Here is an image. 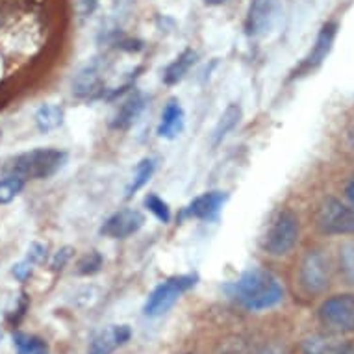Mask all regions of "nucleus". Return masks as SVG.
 Listing matches in <instances>:
<instances>
[{
    "label": "nucleus",
    "instance_id": "nucleus-34",
    "mask_svg": "<svg viewBox=\"0 0 354 354\" xmlns=\"http://www.w3.org/2000/svg\"><path fill=\"white\" fill-rule=\"evenodd\" d=\"M339 354H354V345H347Z\"/></svg>",
    "mask_w": 354,
    "mask_h": 354
},
{
    "label": "nucleus",
    "instance_id": "nucleus-6",
    "mask_svg": "<svg viewBox=\"0 0 354 354\" xmlns=\"http://www.w3.org/2000/svg\"><path fill=\"white\" fill-rule=\"evenodd\" d=\"M332 280V263L321 250H308L299 269V284L308 295H321Z\"/></svg>",
    "mask_w": 354,
    "mask_h": 354
},
{
    "label": "nucleus",
    "instance_id": "nucleus-16",
    "mask_svg": "<svg viewBox=\"0 0 354 354\" xmlns=\"http://www.w3.org/2000/svg\"><path fill=\"white\" fill-rule=\"evenodd\" d=\"M197 53L193 48H186L184 53L178 54L176 58L167 65V69L163 73V82L167 86H176L178 82H182L186 78V75L189 73L193 65L197 64Z\"/></svg>",
    "mask_w": 354,
    "mask_h": 354
},
{
    "label": "nucleus",
    "instance_id": "nucleus-14",
    "mask_svg": "<svg viewBox=\"0 0 354 354\" xmlns=\"http://www.w3.org/2000/svg\"><path fill=\"white\" fill-rule=\"evenodd\" d=\"M145 106L147 99L141 91L130 93L127 99H124V102L119 106V110L115 111V115H113V119H111L110 122V127L113 128V130H128L132 124L138 122V119H140L143 110H145Z\"/></svg>",
    "mask_w": 354,
    "mask_h": 354
},
{
    "label": "nucleus",
    "instance_id": "nucleus-12",
    "mask_svg": "<svg viewBox=\"0 0 354 354\" xmlns=\"http://www.w3.org/2000/svg\"><path fill=\"white\" fill-rule=\"evenodd\" d=\"M227 192H206L203 195H198L187 204V208L184 209L186 217H193V219L201 221H214L217 219V215L223 209V206L228 201Z\"/></svg>",
    "mask_w": 354,
    "mask_h": 354
},
{
    "label": "nucleus",
    "instance_id": "nucleus-10",
    "mask_svg": "<svg viewBox=\"0 0 354 354\" xmlns=\"http://www.w3.org/2000/svg\"><path fill=\"white\" fill-rule=\"evenodd\" d=\"M337 23L336 21H330V23H326L323 28H321L319 35H317V39H315L314 47L312 50L308 53V56L302 59V64L297 67V71L293 73L291 78H295V76H302L308 75V73H312L314 69H317L323 62L326 59V56L330 54L332 45H334V39H336L337 35Z\"/></svg>",
    "mask_w": 354,
    "mask_h": 354
},
{
    "label": "nucleus",
    "instance_id": "nucleus-17",
    "mask_svg": "<svg viewBox=\"0 0 354 354\" xmlns=\"http://www.w3.org/2000/svg\"><path fill=\"white\" fill-rule=\"evenodd\" d=\"M241 115H243V111H241V106L239 104H228L227 110L223 111L219 117V121L215 124L214 132H212V147H219L225 138H227L230 132H232L234 128L238 127L239 121H241Z\"/></svg>",
    "mask_w": 354,
    "mask_h": 354
},
{
    "label": "nucleus",
    "instance_id": "nucleus-29",
    "mask_svg": "<svg viewBox=\"0 0 354 354\" xmlns=\"http://www.w3.org/2000/svg\"><path fill=\"white\" fill-rule=\"evenodd\" d=\"M134 2L136 0H111L115 15H124V13L130 12V8L134 6Z\"/></svg>",
    "mask_w": 354,
    "mask_h": 354
},
{
    "label": "nucleus",
    "instance_id": "nucleus-11",
    "mask_svg": "<svg viewBox=\"0 0 354 354\" xmlns=\"http://www.w3.org/2000/svg\"><path fill=\"white\" fill-rule=\"evenodd\" d=\"M104 78L99 62H91L78 71L73 80V93L80 99H97L104 95Z\"/></svg>",
    "mask_w": 354,
    "mask_h": 354
},
{
    "label": "nucleus",
    "instance_id": "nucleus-3",
    "mask_svg": "<svg viewBox=\"0 0 354 354\" xmlns=\"http://www.w3.org/2000/svg\"><path fill=\"white\" fill-rule=\"evenodd\" d=\"M299 217L291 209H280L261 239V247L271 256H286L299 241Z\"/></svg>",
    "mask_w": 354,
    "mask_h": 354
},
{
    "label": "nucleus",
    "instance_id": "nucleus-7",
    "mask_svg": "<svg viewBox=\"0 0 354 354\" xmlns=\"http://www.w3.org/2000/svg\"><path fill=\"white\" fill-rule=\"evenodd\" d=\"M315 221L326 236H354V209L334 197L321 201Z\"/></svg>",
    "mask_w": 354,
    "mask_h": 354
},
{
    "label": "nucleus",
    "instance_id": "nucleus-13",
    "mask_svg": "<svg viewBox=\"0 0 354 354\" xmlns=\"http://www.w3.org/2000/svg\"><path fill=\"white\" fill-rule=\"evenodd\" d=\"M132 337V330L128 325H111L100 330L91 339L87 354H113L119 347Z\"/></svg>",
    "mask_w": 354,
    "mask_h": 354
},
{
    "label": "nucleus",
    "instance_id": "nucleus-23",
    "mask_svg": "<svg viewBox=\"0 0 354 354\" xmlns=\"http://www.w3.org/2000/svg\"><path fill=\"white\" fill-rule=\"evenodd\" d=\"M24 184H26V180L19 178V176H6V178H2L0 180V204L12 203L13 198L23 192Z\"/></svg>",
    "mask_w": 354,
    "mask_h": 354
},
{
    "label": "nucleus",
    "instance_id": "nucleus-15",
    "mask_svg": "<svg viewBox=\"0 0 354 354\" xmlns=\"http://www.w3.org/2000/svg\"><path fill=\"white\" fill-rule=\"evenodd\" d=\"M186 127V113L176 99H171L162 111V119L158 124V136L163 140H176Z\"/></svg>",
    "mask_w": 354,
    "mask_h": 354
},
{
    "label": "nucleus",
    "instance_id": "nucleus-5",
    "mask_svg": "<svg viewBox=\"0 0 354 354\" xmlns=\"http://www.w3.org/2000/svg\"><path fill=\"white\" fill-rule=\"evenodd\" d=\"M197 274H180V277H173L158 284L147 299L143 314L147 317H160L169 312L187 290H192L193 286L197 284Z\"/></svg>",
    "mask_w": 354,
    "mask_h": 354
},
{
    "label": "nucleus",
    "instance_id": "nucleus-27",
    "mask_svg": "<svg viewBox=\"0 0 354 354\" xmlns=\"http://www.w3.org/2000/svg\"><path fill=\"white\" fill-rule=\"evenodd\" d=\"M47 247L41 243H32L28 249V258L26 260L32 261V263H45L47 260Z\"/></svg>",
    "mask_w": 354,
    "mask_h": 354
},
{
    "label": "nucleus",
    "instance_id": "nucleus-28",
    "mask_svg": "<svg viewBox=\"0 0 354 354\" xmlns=\"http://www.w3.org/2000/svg\"><path fill=\"white\" fill-rule=\"evenodd\" d=\"M71 256H73V249L71 247H64L62 250H58L56 254H54L53 261H50V268L54 271H58V269H64L65 263L71 260Z\"/></svg>",
    "mask_w": 354,
    "mask_h": 354
},
{
    "label": "nucleus",
    "instance_id": "nucleus-21",
    "mask_svg": "<svg viewBox=\"0 0 354 354\" xmlns=\"http://www.w3.org/2000/svg\"><path fill=\"white\" fill-rule=\"evenodd\" d=\"M13 347L17 354H48L47 343L34 334H24V332H17L13 336Z\"/></svg>",
    "mask_w": 354,
    "mask_h": 354
},
{
    "label": "nucleus",
    "instance_id": "nucleus-30",
    "mask_svg": "<svg viewBox=\"0 0 354 354\" xmlns=\"http://www.w3.org/2000/svg\"><path fill=\"white\" fill-rule=\"evenodd\" d=\"M99 6V0H80V12L84 17L93 15V12Z\"/></svg>",
    "mask_w": 354,
    "mask_h": 354
},
{
    "label": "nucleus",
    "instance_id": "nucleus-31",
    "mask_svg": "<svg viewBox=\"0 0 354 354\" xmlns=\"http://www.w3.org/2000/svg\"><path fill=\"white\" fill-rule=\"evenodd\" d=\"M258 354H290V353H288V348L282 347V345L271 343V345H266V347L261 348Z\"/></svg>",
    "mask_w": 354,
    "mask_h": 354
},
{
    "label": "nucleus",
    "instance_id": "nucleus-22",
    "mask_svg": "<svg viewBox=\"0 0 354 354\" xmlns=\"http://www.w3.org/2000/svg\"><path fill=\"white\" fill-rule=\"evenodd\" d=\"M143 203H145V208L149 209L160 223L167 225L169 221H171V208H169V204L165 203L162 197H158L156 193H149Z\"/></svg>",
    "mask_w": 354,
    "mask_h": 354
},
{
    "label": "nucleus",
    "instance_id": "nucleus-2",
    "mask_svg": "<svg viewBox=\"0 0 354 354\" xmlns=\"http://www.w3.org/2000/svg\"><path fill=\"white\" fill-rule=\"evenodd\" d=\"M67 158V152L53 147L34 149L10 158L2 171L6 176H19L23 180H47L64 169Z\"/></svg>",
    "mask_w": 354,
    "mask_h": 354
},
{
    "label": "nucleus",
    "instance_id": "nucleus-9",
    "mask_svg": "<svg viewBox=\"0 0 354 354\" xmlns=\"http://www.w3.org/2000/svg\"><path fill=\"white\" fill-rule=\"evenodd\" d=\"M143 225H145V215L140 209L124 208L104 221V225L100 227V234L111 239H127L140 232Z\"/></svg>",
    "mask_w": 354,
    "mask_h": 354
},
{
    "label": "nucleus",
    "instance_id": "nucleus-33",
    "mask_svg": "<svg viewBox=\"0 0 354 354\" xmlns=\"http://www.w3.org/2000/svg\"><path fill=\"white\" fill-rule=\"evenodd\" d=\"M208 6H221V4H225L227 0H204Z\"/></svg>",
    "mask_w": 354,
    "mask_h": 354
},
{
    "label": "nucleus",
    "instance_id": "nucleus-32",
    "mask_svg": "<svg viewBox=\"0 0 354 354\" xmlns=\"http://www.w3.org/2000/svg\"><path fill=\"white\" fill-rule=\"evenodd\" d=\"M345 197L348 198V203L354 208V174L348 178L347 186H345Z\"/></svg>",
    "mask_w": 354,
    "mask_h": 354
},
{
    "label": "nucleus",
    "instance_id": "nucleus-24",
    "mask_svg": "<svg viewBox=\"0 0 354 354\" xmlns=\"http://www.w3.org/2000/svg\"><path fill=\"white\" fill-rule=\"evenodd\" d=\"M339 269L345 282L354 286V241L345 243L339 249Z\"/></svg>",
    "mask_w": 354,
    "mask_h": 354
},
{
    "label": "nucleus",
    "instance_id": "nucleus-4",
    "mask_svg": "<svg viewBox=\"0 0 354 354\" xmlns=\"http://www.w3.org/2000/svg\"><path fill=\"white\" fill-rule=\"evenodd\" d=\"M326 334L343 336L354 330V293H342L326 299L317 312Z\"/></svg>",
    "mask_w": 354,
    "mask_h": 354
},
{
    "label": "nucleus",
    "instance_id": "nucleus-35",
    "mask_svg": "<svg viewBox=\"0 0 354 354\" xmlns=\"http://www.w3.org/2000/svg\"><path fill=\"white\" fill-rule=\"evenodd\" d=\"M0 140H2V130H0Z\"/></svg>",
    "mask_w": 354,
    "mask_h": 354
},
{
    "label": "nucleus",
    "instance_id": "nucleus-8",
    "mask_svg": "<svg viewBox=\"0 0 354 354\" xmlns=\"http://www.w3.org/2000/svg\"><path fill=\"white\" fill-rule=\"evenodd\" d=\"M280 17L279 0H252L245 21V30L252 37H261L274 28Z\"/></svg>",
    "mask_w": 354,
    "mask_h": 354
},
{
    "label": "nucleus",
    "instance_id": "nucleus-20",
    "mask_svg": "<svg viewBox=\"0 0 354 354\" xmlns=\"http://www.w3.org/2000/svg\"><path fill=\"white\" fill-rule=\"evenodd\" d=\"M154 171H156V162H154L152 158H143V160L136 165L134 174H132V178L128 182L127 189H124V197L132 198L140 189H143L152 178Z\"/></svg>",
    "mask_w": 354,
    "mask_h": 354
},
{
    "label": "nucleus",
    "instance_id": "nucleus-19",
    "mask_svg": "<svg viewBox=\"0 0 354 354\" xmlns=\"http://www.w3.org/2000/svg\"><path fill=\"white\" fill-rule=\"evenodd\" d=\"M65 110L59 104H43L35 111V127L39 132L47 134L64 124Z\"/></svg>",
    "mask_w": 354,
    "mask_h": 354
},
{
    "label": "nucleus",
    "instance_id": "nucleus-1",
    "mask_svg": "<svg viewBox=\"0 0 354 354\" xmlns=\"http://www.w3.org/2000/svg\"><path fill=\"white\" fill-rule=\"evenodd\" d=\"M225 291L230 299L252 312L277 306L284 299V288L279 279L261 268L247 269L236 282L225 286Z\"/></svg>",
    "mask_w": 354,
    "mask_h": 354
},
{
    "label": "nucleus",
    "instance_id": "nucleus-18",
    "mask_svg": "<svg viewBox=\"0 0 354 354\" xmlns=\"http://www.w3.org/2000/svg\"><path fill=\"white\" fill-rule=\"evenodd\" d=\"M348 343L339 342L336 336H312L304 339L301 345L302 354H339Z\"/></svg>",
    "mask_w": 354,
    "mask_h": 354
},
{
    "label": "nucleus",
    "instance_id": "nucleus-25",
    "mask_svg": "<svg viewBox=\"0 0 354 354\" xmlns=\"http://www.w3.org/2000/svg\"><path fill=\"white\" fill-rule=\"evenodd\" d=\"M102 256L97 252V250H91V252H87V254H84L78 260V263H76V273L78 274H95L99 273L100 268H102Z\"/></svg>",
    "mask_w": 354,
    "mask_h": 354
},
{
    "label": "nucleus",
    "instance_id": "nucleus-26",
    "mask_svg": "<svg viewBox=\"0 0 354 354\" xmlns=\"http://www.w3.org/2000/svg\"><path fill=\"white\" fill-rule=\"evenodd\" d=\"M32 271H34V263L28 260L21 261V263H17V266H13L12 269L13 277H15L19 282H26V280L32 277Z\"/></svg>",
    "mask_w": 354,
    "mask_h": 354
}]
</instances>
